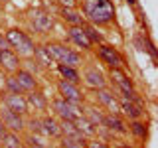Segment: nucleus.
<instances>
[{
	"mask_svg": "<svg viewBox=\"0 0 158 148\" xmlns=\"http://www.w3.org/2000/svg\"><path fill=\"white\" fill-rule=\"evenodd\" d=\"M0 142H2V138H0Z\"/></svg>",
	"mask_w": 158,
	"mask_h": 148,
	"instance_id": "ea45409f",
	"label": "nucleus"
},
{
	"mask_svg": "<svg viewBox=\"0 0 158 148\" xmlns=\"http://www.w3.org/2000/svg\"><path fill=\"white\" fill-rule=\"evenodd\" d=\"M118 148H131V146H127V144H123V146H118Z\"/></svg>",
	"mask_w": 158,
	"mask_h": 148,
	"instance_id": "58836bf2",
	"label": "nucleus"
},
{
	"mask_svg": "<svg viewBox=\"0 0 158 148\" xmlns=\"http://www.w3.org/2000/svg\"><path fill=\"white\" fill-rule=\"evenodd\" d=\"M30 24H32V28L36 30L38 34H46L53 28V18L49 16L48 12H44V10H36V12L32 14Z\"/></svg>",
	"mask_w": 158,
	"mask_h": 148,
	"instance_id": "1a4fd4ad",
	"label": "nucleus"
},
{
	"mask_svg": "<svg viewBox=\"0 0 158 148\" xmlns=\"http://www.w3.org/2000/svg\"><path fill=\"white\" fill-rule=\"evenodd\" d=\"M6 77H8V75H4L2 69H0V91L4 89V85H6Z\"/></svg>",
	"mask_w": 158,
	"mask_h": 148,
	"instance_id": "c9c22d12",
	"label": "nucleus"
},
{
	"mask_svg": "<svg viewBox=\"0 0 158 148\" xmlns=\"http://www.w3.org/2000/svg\"><path fill=\"white\" fill-rule=\"evenodd\" d=\"M67 36H69V39H71L75 46H79L81 49H91V46H93V43L89 42V38H87L83 26H69Z\"/></svg>",
	"mask_w": 158,
	"mask_h": 148,
	"instance_id": "4468645a",
	"label": "nucleus"
},
{
	"mask_svg": "<svg viewBox=\"0 0 158 148\" xmlns=\"http://www.w3.org/2000/svg\"><path fill=\"white\" fill-rule=\"evenodd\" d=\"M0 118H2L4 126L12 132H22L26 128V121H24V115H18V113L10 111V109L2 107L0 109Z\"/></svg>",
	"mask_w": 158,
	"mask_h": 148,
	"instance_id": "423d86ee",
	"label": "nucleus"
},
{
	"mask_svg": "<svg viewBox=\"0 0 158 148\" xmlns=\"http://www.w3.org/2000/svg\"><path fill=\"white\" fill-rule=\"evenodd\" d=\"M57 91H59V95H61V99H65L67 103L81 107L83 95H81V89H79V85H73V83L65 81V79H59V81H57Z\"/></svg>",
	"mask_w": 158,
	"mask_h": 148,
	"instance_id": "39448f33",
	"label": "nucleus"
},
{
	"mask_svg": "<svg viewBox=\"0 0 158 148\" xmlns=\"http://www.w3.org/2000/svg\"><path fill=\"white\" fill-rule=\"evenodd\" d=\"M81 81L85 83L89 89H93V91H97V89H103V87L107 85V79H105V75H103V73L97 69V65H87L85 71H83Z\"/></svg>",
	"mask_w": 158,
	"mask_h": 148,
	"instance_id": "0eeeda50",
	"label": "nucleus"
},
{
	"mask_svg": "<svg viewBox=\"0 0 158 148\" xmlns=\"http://www.w3.org/2000/svg\"><path fill=\"white\" fill-rule=\"evenodd\" d=\"M26 65H28V69H26V71H30V73H36L38 71V69H40V65H38V61H36V59H30V61L26 63Z\"/></svg>",
	"mask_w": 158,
	"mask_h": 148,
	"instance_id": "f704fd0d",
	"label": "nucleus"
},
{
	"mask_svg": "<svg viewBox=\"0 0 158 148\" xmlns=\"http://www.w3.org/2000/svg\"><path fill=\"white\" fill-rule=\"evenodd\" d=\"M61 134L59 130V121L53 117H44L42 118V136L46 138H57Z\"/></svg>",
	"mask_w": 158,
	"mask_h": 148,
	"instance_id": "f3484780",
	"label": "nucleus"
},
{
	"mask_svg": "<svg viewBox=\"0 0 158 148\" xmlns=\"http://www.w3.org/2000/svg\"><path fill=\"white\" fill-rule=\"evenodd\" d=\"M46 49H48L49 56H52L53 61L61 63V65L79 67L83 63V59H81V56H79L77 51H73V49H69L65 46H61V43H46Z\"/></svg>",
	"mask_w": 158,
	"mask_h": 148,
	"instance_id": "f03ea898",
	"label": "nucleus"
},
{
	"mask_svg": "<svg viewBox=\"0 0 158 148\" xmlns=\"http://www.w3.org/2000/svg\"><path fill=\"white\" fill-rule=\"evenodd\" d=\"M61 18L69 26H83V16L75 8H61Z\"/></svg>",
	"mask_w": 158,
	"mask_h": 148,
	"instance_id": "5701e85b",
	"label": "nucleus"
},
{
	"mask_svg": "<svg viewBox=\"0 0 158 148\" xmlns=\"http://www.w3.org/2000/svg\"><path fill=\"white\" fill-rule=\"evenodd\" d=\"M59 130H61L63 136H69V138H75V140L85 142V138H83V134L77 130V126H75L73 121H59Z\"/></svg>",
	"mask_w": 158,
	"mask_h": 148,
	"instance_id": "4be33fe9",
	"label": "nucleus"
},
{
	"mask_svg": "<svg viewBox=\"0 0 158 148\" xmlns=\"http://www.w3.org/2000/svg\"><path fill=\"white\" fill-rule=\"evenodd\" d=\"M128 4H131V6H136V0H127Z\"/></svg>",
	"mask_w": 158,
	"mask_h": 148,
	"instance_id": "4c0bfd02",
	"label": "nucleus"
},
{
	"mask_svg": "<svg viewBox=\"0 0 158 148\" xmlns=\"http://www.w3.org/2000/svg\"><path fill=\"white\" fill-rule=\"evenodd\" d=\"M26 103H28V111L34 109V111H38V113H46L48 105H49L46 95H44L42 91H38V89H34V91H30L26 95Z\"/></svg>",
	"mask_w": 158,
	"mask_h": 148,
	"instance_id": "ddd939ff",
	"label": "nucleus"
},
{
	"mask_svg": "<svg viewBox=\"0 0 158 148\" xmlns=\"http://www.w3.org/2000/svg\"><path fill=\"white\" fill-rule=\"evenodd\" d=\"M83 12L95 26H103L113 20V6L109 0H83Z\"/></svg>",
	"mask_w": 158,
	"mask_h": 148,
	"instance_id": "f257e3e1",
	"label": "nucleus"
},
{
	"mask_svg": "<svg viewBox=\"0 0 158 148\" xmlns=\"http://www.w3.org/2000/svg\"><path fill=\"white\" fill-rule=\"evenodd\" d=\"M57 2H59V6H61V8H75L77 0H57Z\"/></svg>",
	"mask_w": 158,
	"mask_h": 148,
	"instance_id": "473e14b6",
	"label": "nucleus"
},
{
	"mask_svg": "<svg viewBox=\"0 0 158 148\" xmlns=\"http://www.w3.org/2000/svg\"><path fill=\"white\" fill-rule=\"evenodd\" d=\"M99 57H101L109 67H123L121 53L113 46H109V43H101V46H99Z\"/></svg>",
	"mask_w": 158,
	"mask_h": 148,
	"instance_id": "9d476101",
	"label": "nucleus"
},
{
	"mask_svg": "<svg viewBox=\"0 0 158 148\" xmlns=\"http://www.w3.org/2000/svg\"><path fill=\"white\" fill-rule=\"evenodd\" d=\"M131 132H132L136 138H144V136H146V125H144V122H140V121L136 118V121H132V125H131Z\"/></svg>",
	"mask_w": 158,
	"mask_h": 148,
	"instance_id": "c85d7f7f",
	"label": "nucleus"
},
{
	"mask_svg": "<svg viewBox=\"0 0 158 148\" xmlns=\"http://www.w3.org/2000/svg\"><path fill=\"white\" fill-rule=\"evenodd\" d=\"M4 107L10 109V111L18 113V115H26L28 113V103H26V95H14V93H8L4 97Z\"/></svg>",
	"mask_w": 158,
	"mask_h": 148,
	"instance_id": "f8f14e48",
	"label": "nucleus"
},
{
	"mask_svg": "<svg viewBox=\"0 0 158 148\" xmlns=\"http://www.w3.org/2000/svg\"><path fill=\"white\" fill-rule=\"evenodd\" d=\"M57 71H59V75H61V79L73 83V85H79V83H81V73L77 71V67H69V65H61V63H59Z\"/></svg>",
	"mask_w": 158,
	"mask_h": 148,
	"instance_id": "aec40b11",
	"label": "nucleus"
},
{
	"mask_svg": "<svg viewBox=\"0 0 158 148\" xmlns=\"http://www.w3.org/2000/svg\"><path fill=\"white\" fill-rule=\"evenodd\" d=\"M87 118L89 122H91L95 128H99V126H103V121H105V115H103L99 109H95V107H89V109H85V115H83Z\"/></svg>",
	"mask_w": 158,
	"mask_h": 148,
	"instance_id": "a878e982",
	"label": "nucleus"
},
{
	"mask_svg": "<svg viewBox=\"0 0 158 148\" xmlns=\"http://www.w3.org/2000/svg\"><path fill=\"white\" fill-rule=\"evenodd\" d=\"M103 126L107 128V130H111L113 134H125L127 132V126L125 122H123V118L118 115H105V121H103Z\"/></svg>",
	"mask_w": 158,
	"mask_h": 148,
	"instance_id": "a211bd4d",
	"label": "nucleus"
},
{
	"mask_svg": "<svg viewBox=\"0 0 158 148\" xmlns=\"http://www.w3.org/2000/svg\"><path fill=\"white\" fill-rule=\"evenodd\" d=\"M52 109L59 117V121H75L77 117H81V111H83L79 105H71V103H67L65 99H61V97H57V99L52 101Z\"/></svg>",
	"mask_w": 158,
	"mask_h": 148,
	"instance_id": "20e7f679",
	"label": "nucleus"
},
{
	"mask_svg": "<svg viewBox=\"0 0 158 148\" xmlns=\"http://www.w3.org/2000/svg\"><path fill=\"white\" fill-rule=\"evenodd\" d=\"M26 142H28V146H30V148H49V146H48V142L42 138V134H34V132L28 136V140H26Z\"/></svg>",
	"mask_w": 158,
	"mask_h": 148,
	"instance_id": "cd10ccee",
	"label": "nucleus"
},
{
	"mask_svg": "<svg viewBox=\"0 0 158 148\" xmlns=\"http://www.w3.org/2000/svg\"><path fill=\"white\" fill-rule=\"evenodd\" d=\"M6 130H8V128H6V126H4V122H2V118H0V138H2L4 134H6Z\"/></svg>",
	"mask_w": 158,
	"mask_h": 148,
	"instance_id": "e433bc0d",
	"label": "nucleus"
},
{
	"mask_svg": "<svg viewBox=\"0 0 158 148\" xmlns=\"http://www.w3.org/2000/svg\"><path fill=\"white\" fill-rule=\"evenodd\" d=\"M28 128L34 132V134H42V118L32 117V118L28 121Z\"/></svg>",
	"mask_w": 158,
	"mask_h": 148,
	"instance_id": "7c9ffc66",
	"label": "nucleus"
},
{
	"mask_svg": "<svg viewBox=\"0 0 158 148\" xmlns=\"http://www.w3.org/2000/svg\"><path fill=\"white\" fill-rule=\"evenodd\" d=\"M118 107H121V113L125 117H128L131 121H136V118H140L144 115V109L142 105H138V103H132V101H118Z\"/></svg>",
	"mask_w": 158,
	"mask_h": 148,
	"instance_id": "2eb2a0df",
	"label": "nucleus"
},
{
	"mask_svg": "<svg viewBox=\"0 0 158 148\" xmlns=\"http://www.w3.org/2000/svg\"><path fill=\"white\" fill-rule=\"evenodd\" d=\"M95 97H97V101L101 103L103 107L107 109L111 115H121V107H118V99L113 95L111 91H107L105 87L103 89H97L95 91Z\"/></svg>",
	"mask_w": 158,
	"mask_h": 148,
	"instance_id": "6e6552de",
	"label": "nucleus"
},
{
	"mask_svg": "<svg viewBox=\"0 0 158 148\" xmlns=\"http://www.w3.org/2000/svg\"><path fill=\"white\" fill-rule=\"evenodd\" d=\"M109 75H111V79L118 85V91H131V89H135L132 81H131V79H128L125 73L121 71V67H111Z\"/></svg>",
	"mask_w": 158,
	"mask_h": 148,
	"instance_id": "6ab92c4d",
	"label": "nucleus"
},
{
	"mask_svg": "<svg viewBox=\"0 0 158 148\" xmlns=\"http://www.w3.org/2000/svg\"><path fill=\"white\" fill-rule=\"evenodd\" d=\"M14 77H16L18 83L22 85L24 93H30V91H34V89H38V81H36V77H34V73L26 71V69H18V71L14 73Z\"/></svg>",
	"mask_w": 158,
	"mask_h": 148,
	"instance_id": "dca6fc26",
	"label": "nucleus"
},
{
	"mask_svg": "<svg viewBox=\"0 0 158 148\" xmlns=\"http://www.w3.org/2000/svg\"><path fill=\"white\" fill-rule=\"evenodd\" d=\"M20 56L16 51H12V49H6V51H0V69H4V71L8 73H16L20 69Z\"/></svg>",
	"mask_w": 158,
	"mask_h": 148,
	"instance_id": "9b49d317",
	"label": "nucleus"
},
{
	"mask_svg": "<svg viewBox=\"0 0 158 148\" xmlns=\"http://www.w3.org/2000/svg\"><path fill=\"white\" fill-rule=\"evenodd\" d=\"M2 148H24V142L20 138V132L6 130V134L2 136Z\"/></svg>",
	"mask_w": 158,
	"mask_h": 148,
	"instance_id": "b1692460",
	"label": "nucleus"
},
{
	"mask_svg": "<svg viewBox=\"0 0 158 148\" xmlns=\"http://www.w3.org/2000/svg\"><path fill=\"white\" fill-rule=\"evenodd\" d=\"M73 122H75L77 130L83 134V138H95V134H97V128L93 126V125H91V122H89V121H87V118L83 117V115H81V117H77Z\"/></svg>",
	"mask_w": 158,
	"mask_h": 148,
	"instance_id": "412c9836",
	"label": "nucleus"
},
{
	"mask_svg": "<svg viewBox=\"0 0 158 148\" xmlns=\"http://www.w3.org/2000/svg\"><path fill=\"white\" fill-rule=\"evenodd\" d=\"M87 148H109L105 142H101V140H97V138H91L89 142H85Z\"/></svg>",
	"mask_w": 158,
	"mask_h": 148,
	"instance_id": "2f4dec72",
	"label": "nucleus"
},
{
	"mask_svg": "<svg viewBox=\"0 0 158 148\" xmlns=\"http://www.w3.org/2000/svg\"><path fill=\"white\" fill-rule=\"evenodd\" d=\"M4 89H6L8 93H14V95H24V89H22V85L18 83V79L14 77V73L6 77V85H4Z\"/></svg>",
	"mask_w": 158,
	"mask_h": 148,
	"instance_id": "bb28decb",
	"label": "nucleus"
},
{
	"mask_svg": "<svg viewBox=\"0 0 158 148\" xmlns=\"http://www.w3.org/2000/svg\"><path fill=\"white\" fill-rule=\"evenodd\" d=\"M6 39L10 43V47L16 49L18 56L24 57H34V51H36V43L30 39L22 30H8L6 32Z\"/></svg>",
	"mask_w": 158,
	"mask_h": 148,
	"instance_id": "7ed1b4c3",
	"label": "nucleus"
},
{
	"mask_svg": "<svg viewBox=\"0 0 158 148\" xmlns=\"http://www.w3.org/2000/svg\"><path fill=\"white\" fill-rule=\"evenodd\" d=\"M6 49H12V47H10L6 36H2V34H0V51H6Z\"/></svg>",
	"mask_w": 158,
	"mask_h": 148,
	"instance_id": "72a5a7b5",
	"label": "nucleus"
},
{
	"mask_svg": "<svg viewBox=\"0 0 158 148\" xmlns=\"http://www.w3.org/2000/svg\"><path fill=\"white\" fill-rule=\"evenodd\" d=\"M83 30H85V34H87V38H89V42H91V43H95V42L101 43L103 42V36L93 26H85V24H83Z\"/></svg>",
	"mask_w": 158,
	"mask_h": 148,
	"instance_id": "c756f323",
	"label": "nucleus"
},
{
	"mask_svg": "<svg viewBox=\"0 0 158 148\" xmlns=\"http://www.w3.org/2000/svg\"><path fill=\"white\" fill-rule=\"evenodd\" d=\"M0 148H2V146H0Z\"/></svg>",
	"mask_w": 158,
	"mask_h": 148,
	"instance_id": "a19ab883",
	"label": "nucleus"
},
{
	"mask_svg": "<svg viewBox=\"0 0 158 148\" xmlns=\"http://www.w3.org/2000/svg\"><path fill=\"white\" fill-rule=\"evenodd\" d=\"M34 59H36L38 65H42V67H52V65H53V59H52V56L48 53L46 46H36V51H34Z\"/></svg>",
	"mask_w": 158,
	"mask_h": 148,
	"instance_id": "393cba45",
	"label": "nucleus"
}]
</instances>
